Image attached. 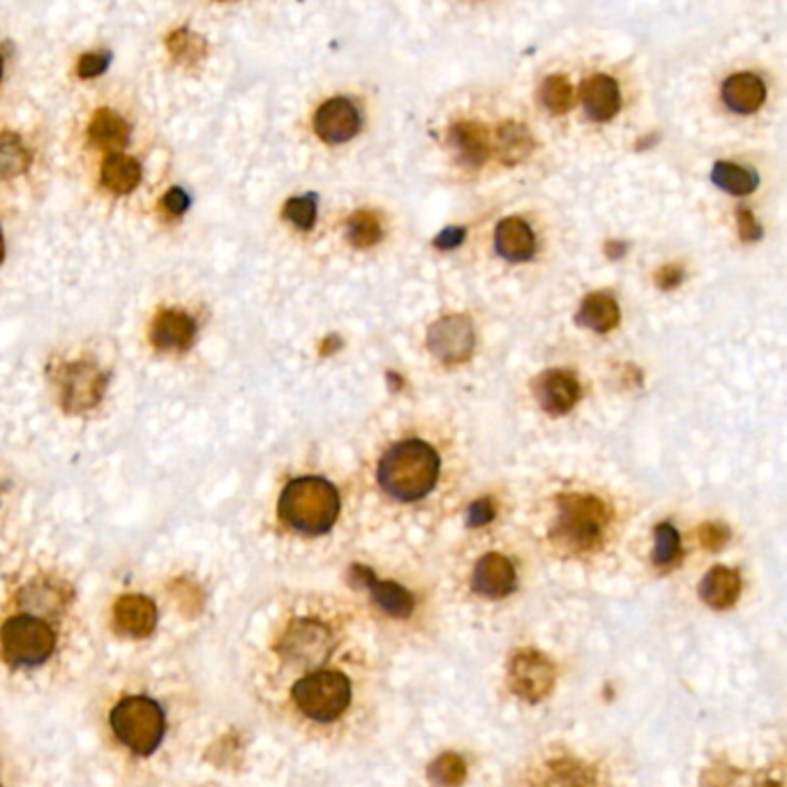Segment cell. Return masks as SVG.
Wrapping results in <instances>:
<instances>
[{
  "label": "cell",
  "mask_w": 787,
  "mask_h": 787,
  "mask_svg": "<svg viewBox=\"0 0 787 787\" xmlns=\"http://www.w3.org/2000/svg\"><path fill=\"white\" fill-rule=\"evenodd\" d=\"M187 688L166 672L116 674L95 702V727L116 760L134 771H162L187 729Z\"/></svg>",
  "instance_id": "1"
},
{
  "label": "cell",
  "mask_w": 787,
  "mask_h": 787,
  "mask_svg": "<svg viewBox=\"0 0 787 787\" xmlns=\"http://www.w3.org/2000/svg\"><path fill=\"white\" fill-rule=\"evenodd\" d=\"M72 596L65 584L31 580L0 601V665L12 677H40L68 642Z\"/></svg>",
  "instance_id": "2"
},
{
  "label": "cell",
  "mask_w": 787,
  "mask_h": 787,
  "mask_svg": "<svg viewBox=\"0 0 787 787\" xmlns=\"http://www.w3.org/2000/svg\"><path fill=\"white\" fill-rule=\"evenodd\" d=\"M439 467V456L430 443L407 439L392 446L381 458L377 478L392 499L418 501L437 486Z\"/></svg>",
  "instance_id": "3"
},
{
  "label": "cell",
  "mask_w": 787,
  "mask_h": 787,
  "mask_svg": "<svg viewBox=\"0 0 787 787\" xmlns=\"http://www.w3.org/2000/svg\"><path fill=\"white\" fill-rule=\"evenodd\" d=\"M277 513L294 531L319 536L340 515V494L319 476H303L292 481L279 494Z\"/></svg>",
  "instance_id": "4"
},
{
  "label": "cell",
  "mask_w": 787,
  "mask_h": 787,
  "mask_svg": "<svg viewBox=\"0 0 787 787\" xmlns=\"http://www.w3.org/2000/svg\"><path fill=\"white\" fill-rule=\"evenodd\" d=\"M294 707L310 720L333 723L340 718L351 702V684L343 672L315 670L292 686Z\"/></svg>",
  "instance_id": "5"
},
{
  "label": "cell",
  "mask_w": 787,
  "mask_h": 787,
  "mask_svg": "<svg viewBox=\"0 0 787 787\" xmlns=\"http://www.w3.org/2000/svg\"><path fill=\"white\" fill-rule=\"evenodd\" d=\"M607 524L605 503L592 494L559 497L556 536L575 550L594 548Z\"/></svg>",
  "instance_id": "6"
},
{
  "label": "cell",
  "mask_w": 787,
  "mask_h": 787,
  "mask_svg": "<svg viewBox=\"0 0 787 787\" xmlns=\"http://www.w3.org/2000/svg\"><path fill=\"white\" fill-rule=\"evenodd\" d=\"M428 347L443 365L467 362L476 347L473 324L467 315H448L428 330Z\"/></svg>",
  "instance_id": "7"
},
{
  "label": "cell",
  "mask_w": 787,
  "mask_h": 787,
  "mask_svg": "<svg viewBox=\"0 0 787 787\" xmlns=\"http://www.w3.org/2000/svg\"><path fill=\"white\" fill-rule=\"evenodd\" d=\"M63 405L68 411H86L98 407L106 388V375H102L91 362L65 365L61 372Z\"/></svg>",
  "instance_id": "8"
},
{
  "label": "cell",
  "mask_w": 787,
  "mask_h": 787,
  "mask_svg": "<svg viewBox=\"0 0 787 787\" xmlns=\"http://www.w3.org/2000/svg\"><path fill=\"white\" fill-rule=\"evenodd\" d=\"M533 396H536L543 411L552 416H564L578 405L582 388L573 372L548 370L533 381Z\"/></svg>",
  "instance_id": "9"
},
{
  "label": "cell",
  "mask_w": 787,
  "mask_h": 787,
  "mask_svg": "<svg viewBox=\"0 0 787 787\" xmlns=\"http://www.w3.org/2000/svg\"><path fill=\"white\" fill-rule=\"evenodd\" d=\"M358 127H360L358 109L345 98H333L324 102L315 116V130L326 144L349 142V139L358 134Z\"/></svg>",
  "instance_id": "10"
},
{
  "label": "cell",
  "mask_w": 787,
  "mask_h": 787,
  "mask_svg": "<svg viewBox=\"0 0 787 787\" xmlns=\"http://www.w3.org/2000/svg\"><path fill=\"white\" fill-rule=\"evenodd\" d=\"M582 106L584 114L596 121H610L616 116V111L622 106V93L616 81L607 74H594L582 83Z\"/></svg>",
  "instance_id": "11"
},
{
  "label": "cell",
  "mask_w": 787,
  "mask_h": 787,
  "mask_svg": "<svg viewBox=\"0 0 787 787\" xmlns=\"http://www.w3.org/2000/svg\"><path fill=\"white\" fill-rule=\"evenodd\" d=\"M473 589L488 599H503L515 589V569L501 554H488L476 564Z\"/></svg>",
  "instance_id": "12"
},
{
  "label": "cell",
  "mask_w": 787,
  "mask_h": 787,
  "mask_svg": "<svg viewBox=\"0 0 787 787\" xmlns=\"http://www.w3.org/2000/svg\"><path fill=\"white\" fill-rule=\"evenodd\" d=\"M196 324L187 313L164 310L151 328V340L162 351H183L194 343Z\"/></svg>",
  "instance_id": "13"
},
{
  "label": "cell",
  "mask_w": 787,
  "mask_h": 787,
  "mask_svg": "<svg viewBox=\"0 0 787 787\" xmlns=\"http://www.w3.org/2000/svg\"><path fill=\"white\" fill-rule=\"evenodd\" d=\"M511 684L527 699L543 697L552 686V667L539 654H522L511 670Z\"/></svg>",
  "instance_id": "14"
},
{
  "label": "cell",
  "mask_w": 787,
  "mask_h": 787,
  "mask_svg": "<svg viewBox=\"0 0 787 787\" xmlns=\"http://www.w3.org/2000/svg\"><path fill=\"white\" fill-rule=\"evenodd\" d=\"M497 252L509 262H529L536 252V236L520 217H505L499 222L494 234Z\"/></svg>",
  "instance_id": "15"
},
{
  "label": "cell",
  "mask_w": 787,
  "mask_h": 787,
  "mask_svg": "<svg viewBox=\"0 0 787 787\" xmlns=\"http://www.w3.org/2000/svg\"><path fill=\"white\" fill-rule=\"evenodd\" d=\"M767 89L763 79L750 72L733 74L723 83V102L737 114H753L763 106Z\"/></svg>",
  "instance_id": "16"
},
{
  "label": "cell",
  "mask_w": 787,
  "mask_h": 787,
  "mask_svg": "<svg viewBox=\"0 0 787 787\" xmlns=\"http://www.w3.org/2000/svg\"><path fill=\"white\" fill-rule=\"evenodd\" d=\"M354 575H358L365 582V586L370 589L375 603L384 612L398 616V620H405V616L413 612V596L400 584L390 580H379L372 575L370 569H362V566H354Z\"/></svg>",
  "instance_id": "17"
},
{
  "label": "cell",
  "mask_w": 787,
  "mask_h": 787,
  "mask_svg": "<svg viewBox=\"0 0 787 787\" xmlns=\"http://www.w3.org/2000/svg\"><path fill=\"white\" fill-rule=\"evenodd\" d=\"M448 144H451L458 153V157L467 164V166H481L488 155H490V142H488V132L481 123H471V121H462L456 123L448 132Z\"/></svg>",
  "instance_id": "18"
},
{
  "label": "cell",
  "mask_w": 787,
  "mask_h": 787,
  "mask_svg": "<svg viewBox=\"0 0 787 787\" xmlns=\"http://www.w3.org/2000/svg\"><path fill=\"white\" fill-rule=\"evenodd\" d=\"M620 319H622L620 305H616L614 296L607 292L589 294L578 310V324L592 328L596 333H610L612 328H616Z\"/></svg>",
  "instance_id": "19"
},
{
  "label": "cell",
  "mask_w": 787,
  "mask_h": 787,
  "mask_svg": "<svg viewBox=\"0 0 787 787\" xmlns=\"http://www.w3.org/2000/svg\"><path fill=\"white\" fill-rule=\"evenodd\" d=\"M91 142L104 151L125 149L130 142L127 123L111 109H98L91 119Z\"/></svg>",
  "instance_id": "20"
},
{
  "label": "cell",
  "mask_w": 787,
  "mask_h": 787,
  "mask_svg": "<svg viewBox=\"0 0 787 787\" xmlns=\"http://www.w3.org/2000/svg\"><path fill=\"white\" fill-rule=\"evenodd\" d=\"M494 149H497V157L503 164L513 166V164H518V162H522L524 157L531 155L533 136L520 123H513V121L501 123L497 127V144H494Z\"/></svg>",
  "instance_id": "21"
},
{
  "label": "cell",
  "mask_w": 787,
  "mask_h": 787,
  "mask_svg": "<svg viewBox=\"0 0 787 787\" xmlns=\"http://www.w3.org/2000/svg\"><path fill=\"white\" fill-rule=\"evenodd\" d=\"M139 181H142V166L136 160L123 155V153H111L104 164H102V183L106 190L116 194H130Z\"/></svg>",
  "instance_id": "22"
},
{
  "label": "cell",
  "mask_w": 787,
  "mask_h": 787,
  "mask_svg": "<svg viewBox=\"0 0 787 787\" xmlns=\"http://www.w3.org/2000/svg\"><path fill=\"white\" fill-rule=\"evenodd\" d=\"M739 592H742L739 575L735 571L725 569V566H716L705 578V582H702V589H699L702 599H705L712 607H718V610L733 605L739 599Z\"/></svg>",
  "instance_id": "23"
},
{
  "label": "cell",
  "mask_w": 787,
  "mask_h": 787,
  "mask_svg": "<svg viewBox=\"0 0 787 787\" xmlns=\"http://www.w3.org/2000/svg\"><path fill=\"white\" fill-rule=\"evenodd\" d=\"M712 181L718 185L723 192L735 194V196H746L755 192V187L760 185V176L753 168L733 164V162H716L712 168Z\"/></svg>",
  "instance_id": "24"
},
{
  "label": "cell",
  "mask_w": 787,
  "mask_h": 787,
  "mask_svg": "<svg viewBox=\"0 0 787 787\" xmlns=\"http://www.w3.org/2000/svg\"><path fill=\"white\" fill-rule=\"evenodd\" d=\"M347 238L354 247L365 249L381 241V222L372 211H356L347 222Z\"/></svg>",
  "instance_id": "25"
},
{
  "label": "cell",
  "mask_w": 787,
  "mask_h": 787,
  "mask_svg": "<svg viewBox=\"0 0 787 787\" xmlns=\"http://www.w3.org/2000/svg\"><path fill=\"white\" fill-rule=\"evenodd\" d=\"M539 98H541V104L552 111V114H566V111L571 109L573 104V86H571V81L566 76H561V74H552L548 76L543 83H541V91H539Z\"/></svg>",
  "instance_id": "26"
},
{
  "label": "cell",
  "mask_w": 787,
  "mask_h": 787,
  "mask_svg": "<svg viewBox=\"0 0 787 787\" xmlns=\"http://www.w3.org/2000/svg\"><path fill=\"white\" fill-rule=\"evenodd\" d=\"M166 47L172 49V53L176 55V61H181L185 65L202 61L204 55H206V42L196 33L185 31V28H183V31H176V33L168 35Z\"/></svg>",
  "instance_id": "27"
},
{
  "label": "cell",
  "mask_w": 787,
  "mask_h": 787,
  "mask_svg": "<svg viewBox=\"0 0 787 787\" xmlns=\"http://www.w3.org/2000/svg\"><path fill=\"white\" fill-rule=\"evenodd\" d=\"M283 215H285V219H289L294 224V227H298L303 232L313 229L315 219H317V194L294 196V200H289L285 204Z\"/></svg>",
  "instance_id": "28"
},
{
  "label": "cell",
  "mask_w": 787,
  "mask_h": 787,
  "mask_svg": "<svg viewBox=\"0 0 787 787\" xmlns=\"http://www.w3.org/2000/svg\"><path fill=\"white\" fill-rule=\"evenodd\" d=\"M682 541L672 524H658L654 531V561L658 566H670L674 559H679Z\"/></svg>",
  "instance_id": "29"
},
{
  "label": "cell",
  "mask_w": 787,
  "mask_h": 787,
  "mask_svg": "<svg viewBox=\"0 0 787 787\" xmlns=\"http://www.w3.org/2000/svg\"><path fill=\"white\" fill-rule=\"evenodd\" d=\"M467 776V767L458 755H441L430 767V778L443 787H458Z\"/></svg>",
  "instance_id": "30"
},
{
  "label": "cell",
  "mask_w": 787,
  "mask_h": 787,
  "mask_svg": "<svg viewBox=\"0 0 787 787\" xmlns=\"http://www.w3.org/2000/svg\"><path fill=\"white\" fill-rule=\"evenodd\" d=\"M28 160L31 157H28L25 149L17 142L14 136L3 139V144H0V172H3L6 176H17L28 166Z\"/></svg>",
  "instance_id": "31"
},
{
  "label": "cell",
  "mask_w": 787,
  "mask_h": 787,
  "mask_svg": "<svg viewBox=\"0 0 787 787\" xmlns=\"http://www.w3.org/2000/svg\"><path fill=\"white\" fill-rule=\"evenodd\" d=\"M109 63H111V53H109V51L83 53L81 61H79V76H81V79L100 76L102 72H106Z\"/></svg>",
  "instance_id": "32"
},
{
  "label": "cell",
  "mask_w": 787,
  "mask_h": 787,
  "mask_svg": "<svg viewBox=\"0 0 787 787\" xmlns=\"http://www.w3.org/2000/svg\"><path fill=\"white\" fill-rule=\"evenodd\" d=\"M492 520H494V503L490 499H478L469 505L467 522L471 527H486Z\"/></svg>",
  "instance_id": "33"
},
{
  "label": "cell",
  "mask_w": 787,
  "mask_h": 787,
  "mask_svg": "<svg viewBox=\"0 0 787 787\" xmlns=\"http://www.w3.org/2000/svg\"><path fill=\"white\" fill-rule=\"evenodd\" d=\"M737 222H739V236H742L746 243H753V241H760V238H763L760 222L755 219V215H753L748 208H739V211H737Z\"/></svg>",
  "instance_id": "34"
},
{
  "label": "cell",
  "mask_w": 787,
  "mask_h": 787,
  "mask_svg": "<svg viewBox=\"0 0 787 787\" xmlns=\"http://www.w3.org/2000/svg\"><path fill=\"white\" fill-rule=\"evenodd\" d=\"M684 283V268L677 264H667L656 273V285L663 292H672L674 287H679Z\"/></svg>",
  "instance_id": "35"
},
{
  "label": "cell",
  "mask_w": 787,
  "mask_h": 787,
  "mask_svg": "<svg viewBox=\"0 0 787 787\" xmlns=\"http://www.w3.org/2000/svg\"><path fill=\"white\" fill-rule=\"evenodd\" d=\"M162 206H164L166 213L183 215V213L190 208V196H187L181 187H174V190H168V192L164 194Z\"/></svg>",
  "instance_id": "36"
},
{
  "label": "cell",
  "mask_w": 787,
  "mask_h": 787,
  "mask_svg": "<svg viewBox=\"0 0 787 787\" xmlns=\"http://www.w3.org/2000/svg\"><path fill=\"white\" fill-rule=\"evenodd\" d=\"M464 236H467V232H464L462 227H448V229H443V232L435 238V247H439V249H453V247L462 245Z\"/></svg>",
  "instance_id": "37"
},
{
  "label": "cell",
  "mask_w": 787,
  "mask_h": 787,
  "mask_svg": "<svg viewBox=\"0 0 787 787\" xmlns=\"http://www.w3.org/2000/svg\"><path fill=\"white\" fill-rule=\"evenodd\" d=\"M727 541V531L718 524H705L702 527V543L712 550H718Z\"/></svg>",
  "instance_id": "38"
},
{
  "label": "cell",
  "mask_w": 787,
  "mask_h": 787,
  "mask_svg": "<svg viewBox=\"0 0 787 787\" xmlns=\"http://www.w3.org/2000/svg\"><path fill=\"white\" fill-rule=\"evenodd\" d=\"M605 252H607V257L610 259H620L622 255H624V252H626V245H622V243H607L605 245Z\"/></svg>",
  "instance_id": "39"
},
{
  "label": "cell",
  "mask_w": 787,
  "mask_h": 787,
  "mask_svg": "<svg viewBox=\"0 0 787 787\" xmlns=\"http://www.w3.org/2000/svg\"><path fill=\"white\" fill-rule=\"evenodd\" d=\"M340 347H343V343H340V337H337V335H330V337H328V340L324 343V351H321V354H324V356H328V354H333L335 349H340Z\"/></svg>",
  "instance_id": "40"
},
{
  "label": "cell",
  "mask_w": 787,
  "mask_h": 787,
  "mask_svg": "<svg viewBox=\"0 0 787 787\" xmlns=\"http://www.w3.org/2000/svg\"><path fill=\"white\" fill-rule=\"evenodd\" d=\"M6 259V241H3V232H0V264Z\"/></svg>",
  "instance_id": "41"
},
{
  "label": "cell",
  "mask_w": 787,
  "mask_h": 787,
  "mask_svg": "<svg viewBox=\"0 0 787 787\" xmlns=\"http://www.w3.org/2000/svg\"><path fill=\"white\" fill-rule=\"evenodd\" d=\"M157 787H168V785H157ZM176 787H187V785H176ZM190 787H213V785H190Z\"/></svg>",
  "instance_id": "42"
},
{
  "label": "cell",
  "mask_w": 787,
  "mask_h": 787,
  "mask_svg": "<svg viewBox=\"0 0 787 787\" xmlns=\"http://www.w3.org/2000/svg\"><path fill=\"white\" fill-rule=\"evenodd\" d=\"M0 76H3V59H0Z\"/></svg>",
  "instance_id": "43"
},
{
  "label": "cell",
  "mask_w": 787,
  "mask_h": 787,
  "mask_svg": "<svg viewBox=\"0 0 787 787\" xmlns=\"http://www.w3.org/2000/svg\"><path fill=\"white\" fill-rule=\"evenodd\" d=\"M0 787H6V785H3V778H0Z\"/></svg>",
  "instance_id": "44"
}]
</instances>
